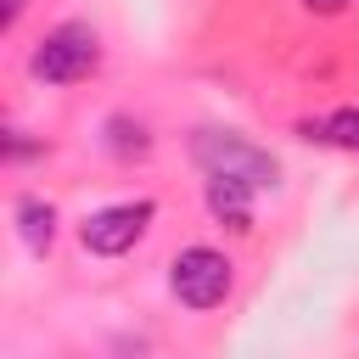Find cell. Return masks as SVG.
Masks as SVG:
<instances>
[{"mask_svg":"<svg viewBox=\"0 0 359 359\" xmlns=\"http://www.w3.org/2000/svg\"><path fill=\"white\" fill-rule=\"evenodd\" d=\"M191 157H196L202 174H230V180H247L252 191H269L280 180V163L264 146H252L247 135H236V129H196Z\"/></svg>","mask_w":359,"mask_h":359,"instance_id":"cell-1","label":"cell"},{"mask_svg":"<svg viewBox=\"0 0 359 359\" xmlns=\"http://www.w3.org/2000/svg\"><path fill=\"white\" fill-rule=\"evenodd\" d=\"M95 67H101V39H95L90 22H56L28 56V73L45 79V84H79Z\"/></svg>","mask_w":359,"mask_h":359,"instance_id":"cell-2","label":"cell"},{"mask_svg":"<svg viewBox=\"0 0 359 359\" xmlns=\"http://www.w3.org/2000/svg\"><path fill=\"white\" fill-rule=\"evenodd\" d=\"M236 275H230V258L213 252V247H185L174 264H168V292L185 303V309H219L230 297Z\"/></svg>","mask_w":359,"mask_h":359,"instance_id":"cell-3","label":"cell"},{"mask_svg":"<svg viewBox=\"0 0 359 359\" xmlns=\"http://www.w3.org/2000/svg\"><path fill=\"white\" fill-rule=\"evenodd\" d=\"M151 219H157V208H151L146 196L112 202V208H95V213L79 224V241H84V252H95V258H118V252H129V247L146 236Z\"/></svg>","mask_w":359,"mask_h":359,"instance_id":"cell-4","label":"cell"},{"mask_svg":"<svg viewBox=\"0 0 359 359\" xmlns=\"http://www.w3.org/2000/svg\"><path fill=\"white\" fill-rule=\"evenodd\" d=\"M208 213L224 230L247 236L252 230V185L247 180H230V174H208Z\"/></svg>","mask_w":359,"mask_h":359,"instance_id":"cell-5","label":"cell"},{"mask_svg":"<svg viewBox=\"0 0 359 359\" xmlns=\"http://www.w3.org/2000/svg\"><path fill=\"white\" fill-rule=\"evenodd\" d=\"M17 236L28 252H50L56 241V208L45 196H17Z\"/></svg>","mask_w":359,"mask_h":359,"instance_id":"cell-6","label":"cell"},{"mask_svg":"<svg viewBox=\"0 0 359 359\" xmlns=\"http://www.w3.org/2000/svg\"><path fill=\"white\" fill-rule=\"evenodd\" d=\"M303 140H325V146L359 151V112L342 107V112H331V118H309V123H303Z\"/></svg>","mask_w":359,"mask_h":359,"instance_id":"cell-7","label":"cell"},{"mask_svg":"<svg viewBox=\"0 0 359 359\" xmlns=\"http://www.w3.org/2000/svg\"><path fill=\"white\" fill-rule=\"evenodd\" d=\"M107 146L118 151V157H146L151 151V135H146V123H135V118H107Z\"/></svg>","mask_w":359,"mask_h":359,"instance_id":"cell-8","label":"cell"},{"mask_svg":"<svg viewBox=\"0 0 359 359\" xmlns=\"http://www.w3.org/2000/svg\"><path fill=\"white\" fill-rule=\"evenodd\" d=\"M34 151H45V146H39V140H22L17 129H6V157H11V163H22V157H34Z\"/></svg>","mask_w":359,"mask_h":359,"instance_id":"cell-9","label":"cell"},{"mask_svg":"<svg viewBox=\"0 0 359 359\" xmlns=\"http://www.w3.org/2000/svg\"><path fill=\"white\" fill-rule=\"evenodd\" d=\"M22 6H28V0H6V6H0V28H11V22L22 17Z\"/></svg>","mask_w":359,"mask_h":359,"instance_id":"cell-10","label":"cell"},{"mask_svg":"<svg viewBox=\"0 0 359 359\" xmlns=\"http://www.w3.org/2000/svg\"><path fill=\"white\" fill-rule=\"evenodd\" d=\"M303 6H309V11H325V17H331V11H342L348 0H303Z\"/></svg>","mask_w":359,"mask_h":359,"instance_id":"cell-11","label":"cell"}]
</instances>
